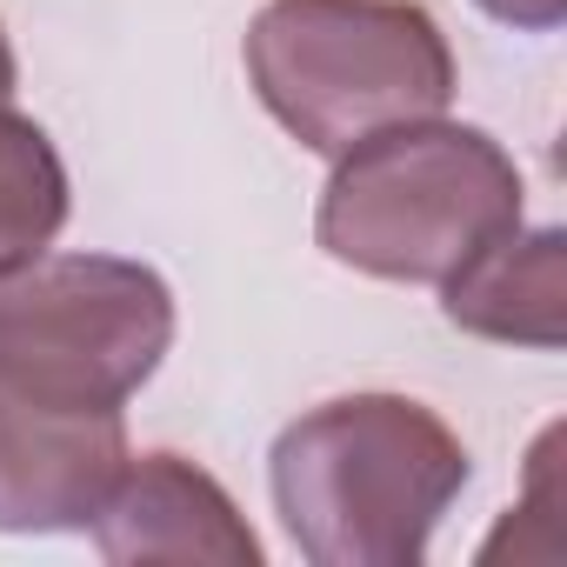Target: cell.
<instances>
[{
	"mask_svg": "<svg viewBox=\"0 0 567 567\" xmlns=\"http://www.w3.org/2000/svg\"><path fill=\"white\" fill-rule=\"evenodd\" d=\"M174 341L167 280L121 254H34L0 267V381L68 408H121Z\"/></svg>",
	"mask_w": 567,
	"mask_h": 567,
	"instance_id": "4",
	"label": "cell"
},
{
	"mask_svg": "<svg viewBox=\"0 0 567 567\" xmlns=\"http://www.w3.org/2000/svg\"><path fill=\"white\" fill-rule=\"evenodd\" d=\"M520 227V167L494 134L461 121H408L334 161L321 194V247L374 280H441Z\"/></svg>",
	"mask_w": 567,
	"mask_h": 567,
	"instance_id": "3",
	"label": "cell"
},
{
	"mask_svg": "<svg viewBox=\"0 0 567 567\" xmlns=\"http://www.w3.org/2000/svg\"><path fill=\"white\" fill-rule=\"evenodd\" d=\"M247 81L308 154L434 121L454 101V48L421 0H267L247 28Z\"/></svg>",
	"mask_w": 567,
	"mask_h": 567,
	"instance_id": "2",
	"label": "cell"
},
{
	"mask_svg": "<svg viewBox=\"0 0 567 567\" xmlns=\"http://www.w3.org/2000/svg\"><path fill=\"white\" fill-rule=\"evenodd\" d=\"M68 227V167L14 101H0V267H21Z\"/></svg>",
	"mask_w": 567,
	"mask_h": 567,
	"instance_id": "8",
	"label": "cell"
},
{
	"mask_svg": "<svg viewBox=\"0 0 567 567\" xmlns=\"http://www.w3.org/2000/svg\"><path fill=\"white\" fill-rule=\"evenodd\" d=\"M14 81H21V68H14V48H8V28H0V101H14Z\"/></svg>",
	"mask_w": 567,
	"mask_h": 567,
	"instance_id": "10",
	"label": "cell"
},
{
	"mask_svg": "<svg viewBox=\"0 0 567 567\" xmlns=\"http://www.w3.org/2000/svg\"><path fill=\"white\" fill-rule=\"evenodd\" d=\"M560 308H567V234L534 227V234H501L481 247L467 267L441 280V315L461 334L507 341V348H560Z\"/></svg>",
	"mask_w": 567,
	"mask_h": 567,
	"instance_id": "7",
	"label": "cell"
},
{
	"mask_svg": "<svg viewBox=\"0 0 567 567\" xmlns=\"http://www.w3.org/2000/svg\"><path fill=\"white\" fill-rule=\"evenodd\" d=\"M127 461L121 408H68L0 381V534H74Z\"/></svg>",
	"mask_w": 567,
	"mask_h": 567,
	"instance_id": "5",
	"label": "cell"
},
{
	"mask_svg": "<svg viewBox=\"0 0 567 567\" xmlns=\"http://www.w3.org/2000/svg\"><path fill=\"white\" fill-rule=\"evenodd\" d=\"M267 481L315 567H421L467 487V447L408 394H341L280 427Z\"/></svg>",
	"mask_w": 567,
	"mask_h": 567,
	"instance_id": "1",
	"label": "cell"
},
{
	"mask_svg": "<svg viewBox=\"0 0 567 567\" xmlns=\"http://www.w3.org/2000/svg\"><path fill=\"white\" fill-rule=\"evenodd\" d=\"M474 8L507 21V28H520V34H554L567 21V0H474Z\"/></svg>",
	"mask_w": 567,
	"mask_h": 567,
	"instance_id": "9",
	"label": "cell"
},
{
	"mask_svg": "<svg viewBox=\"0 0 567 567\" xmlns=\"http://www.w3.org/2000/svg\"><path fill=\"white\" fill-rule=\"evenodd\" d=\"M94 547L107 560H214L260 567V540L227 501V487L187 454H127L107 501L94 507Z\"/></svg>",
	"mask_w": 567,
	"mask_h": 567,
	"instance_id": "6",
	"label": "cell"
}]
</instances>
